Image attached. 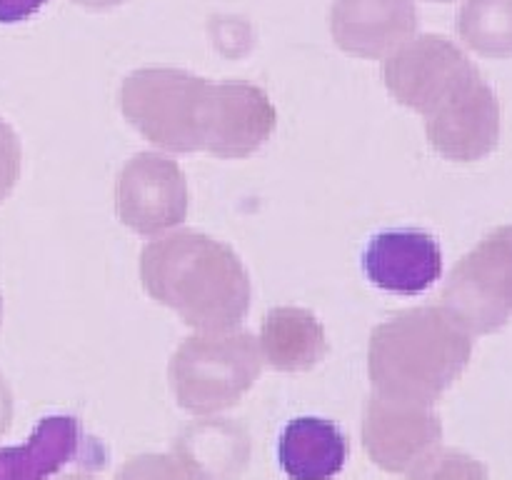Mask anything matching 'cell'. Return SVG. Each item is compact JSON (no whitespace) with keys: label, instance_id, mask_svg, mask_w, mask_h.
<instances>
[{"label":"cell","instance_id":"6da1fadb","mask_svg":"<svg viewBox=\"0 0 512 480\" xmlns=\"http://www.w3.org/2000/svg\"><path fill=\"white\" fill-rule=\"evenodd\" d=\"M140 283L163 308L200 333H230L248 318L253 285L230 245L178 230L145 245Z\"/></svg>","mask_w":512,"mask_h":480},{"label":"cell","instance_id":"7a4b0ae2","mask_svg":"<svg viewBox=\"0 0 512 480\" xmlns=\"http://www.w3.org/2000/svg\"><path fill=\"white\" fill-rule=\"evenodd\" d=\"M368 358L383 398L433 403L468 365L470 340L448 313L418 308L378 325Z\"/></svg>","mask_w":512,"mask_h":480},{"label":"cell","instance_id":"3957f363","mask_svg":"<svg viewBox=\"0 0 512 480\" xmlns=\"http://www.w3.org/2000/svg\"><path fill=\"white\" fill-rule=\"evenodd\" d=\"M260 365L263 355L250 333H203L185 340L173 355L170 383L190 413H213L248 393Z\"/></svg>","mask_w":512,"mask_h":480},{"label":"cell","instance_id":"277c9868","mask_svg":"<svg viewBox=\"0 0 512 480\" xmlns=\"http://www.w3.org/2000/svg\"><path fill=\"white\" fill-rule=\"evenodd\" d=\"M210 80L175 68H140L123 80L125 120L168 153L200 150V120Z\"/></svg>","mask_w":512,"mask_h":480},{"label":"cell","instance_id":"5b68a950","mask_svg":"<svg viewBox=\"0 0 512 480\" xmlns=\"http://www.w3.org/2000/svg\"><path fill=\"white\" fill-rule=\"evenodd\" d=\"M383 78L400 105L430 115L465 83L478 78V70L450 38L420 35L385 58Z\"/></svg>","mask_w":512,"mask_h":480},{"label":"cell","instance_id":"8992f818","mask_svg":"<svg viewBox=\"0 0 512 480\" xmlns=\"http://www.w3.org/2000/svg\"><path fill=\"white\" fill-rule=\"evenodd\" d=\"M188 178L173 158L138 153L120 170L115 208L125 228L143 238H160L188 218Z\"/></svg>","mask_w":512,"mask_h":480},{"label":"cell","instance_id":"52a82bcc","mask_svg":"<svg viewBox=\"0 0 512 480\" xmlns=\"http://www.w3.org/2000/svg\"><path fill=\"white\" fill-rule=\"evenodd\" d=\"M443 305L475 333L500 328L512 313V238L508 230L485 240L455 268Z\"/></svg>","mask_w":512,"mask_h":480},{"label":"cell","instance_id":"ba28073f","mask_svg":"<svg viewBox=\"0 0 512 480\" xmlns=\"http://www.w3.org/2000/svg\"><path fill=\"white\" fill-rule=\"evenodd\" d=\"M278 128V110L263 88L240 80L208 83L200 120V150L223 160L258 153Z\"/></svg>","mask_w":512,"mask_h":480},{"label":"cell","instance_id":"9c48e42d","mask_svg":"<svg viewBox=\"0 0 512 480\" xmlns=\"http://www.w3.org/2000/svg\"><path fill=\"white\" fill-rule=\"evenodd\" d=\"M330 33L353 58L385 60L418 33L415 0H333Z\"/></svg>","mask_w":512,"mask_h":480},{"label":"cell","instance_id":"30bf717a","mask_svg":"<svg viewBox=\"0 0 512 480\" xmlns=\"http://www.w3.org/2000/svg\"><path fill=\"white\" fill-rule=\"evenodd\" d=\"M428 140L443 158L458 163L488 155L498 140V105L488 85L473 78L443 100L428 115Z\"/></svg>","mask_w":512,"mask_h":480},{"label":"cell","instance_id":"8fae6325","mask_svg":"<svg viewBox=\"0 0 512 480\" xmlns=\"http://www.w3.org/2000/svg\"><path fill=\"white\" fill-rule=\"evenodd\" d=\"M363 268L375 288L390 295H423L443 275V250L423 230H388L370 240Z\"/></svg>","mask_w":512,"mask_h":480},{"label":"cell","instance_id":"7c38bea8","mask_svg":"<svg viewBox=\"0 0 512 480\" xmlns=\"http://www.w3.org/2000/svg\"><path fill=\"white\" fill-rule=\"evenodd\" d=\"M348 463L343 430L323 418L290 420L278 440V465L288 480H335Z\"/></svg>","mask_w":512,"mask_h":480},{"label":"cell","instance_id":"4fadbf2b","mask_svg":"<svg viewBox=\"0 0 512 480\" xmlns=\"http://www.w3.org/2000/svg\"><path fill=\"white\" fill-rule=\"evenodd\" d=\"M265 363L283 373H303L328 355V335L310 310L275 308L265 315L258 338Z\"/></svg>","mask_w":512,"mask_h":480},{"label":"cell","instance_id":"5bb4252c","mask_svg":"<svg viewBox=\"0 0 512 480\" xmlns=\"http://www.w3.org/2000/svg\"><path fill=\"white\" fill-rule=\"evenodd\" d=\"M438 435V425L430 415L420 413L415 403L393 398L373 400L365 423V443L373 458L385 468L400 470L413 453Z\"/></svg>","mask_w":512,"mask_h":480},{"label":"cell","instance_id":"9a60e30c","mask_svg":"<svg viewBox=\"0 0 512 480\" xmlns=\"http://www.w3.org/2000/svg\"><path fill=\"white\" fill-rule=\"evenodd\" d=\"M80 423L70 415L40 420L30 440L0 448V480H48L78 455Z\"/></svg>","mask_w":512,"mask_h":480},{"label":"cell","instance_id":"2e32d148","mask_svg":"<svg viewBox=\"0 0 512 480\" xmlns=\"http://www.w3.org/2000/svg\"><path fill=\"white\" fill-rule=\"evenodd\" d=\"M460 35L483 55H512V0H465Z\"/></svg>","mask_w":512,"mask_h":480},{"label":"cell","instance_id":"e0dca14e","mask_svg":"<svg viewBox=\"0 0 512 480\" xmlns=\"http://www.w3.org/2000/svg\"><path fill=\"white\" fill-rule=\"evenodd\" d=\"M48 0H0V23H23L33 18Z\"/></svg>","mask_w":512,"mask_h":480},{"label":"cell","instance_id":"ac0fdd59","mask_svg":"<svg viewBox=\"0 0 512 480\" xmlns=\"http://www.w3.org/2000/svg\"><path fill=\"white\" fill-rule=\"evenodd\" d=\"M73 3L83 5V8H88V10H110V8H118V5H123L125 0H73Z\"/></svg>","mask_w":512,"mask_h":480},{"label":"cell","instance_id":"d6986e66","mask_svg":"<svg viewBox=\"0 0 512 480\" xmlns=\"http://www.w3.org/2000/svg\"><path fill=\"white\" fill-rule=\"evenodd\" d=\"M438 3H448V0H438Z\"/></svg>","mask_w":512,"mask_h":480}]
</instances>
